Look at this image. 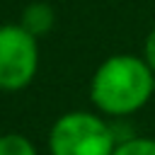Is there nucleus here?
<instances>
[{"instance_id": "3", "label": "nucleus", "mask_w": 155, "mask_h": 155, "mask_svg": "<svg viewBox=\"0 0 155 155\" xmlns=\"http://www.w3.org/2000/svg\"><path fill=\"white\" fill-rule=\"evenodd\" d=\"M39 39L19 22L0 24V92H22L39 73Z\"/></svg>"}, {"instance_id": "1", "label": "nucleus", "mask_w": 155, "mask_h": 155, "mask_svg": "<svg viewBox=\"0 0 155 155\" xmlns=\"http://www.w3.org/2000/svg\"><path fill=\"white\" fill-rule=\"evenodd\" d=\"M155 94V73L136 53L104 58L90 80V102L107 119H126L140 111Z\"/></svg>"}, {"instance_id": "7", "label": "nucleus", "mask_w": 155, "mask_h": 155, "mask_svg": "<svg viewBox=\"0 0 155 155\" xmlns=\"http://www.w3.org/2000/svg\"><path fill=\"white\" fill-rule=\"evenodd\" d=\"M143 61L150 65V70L155 73V27L145 34V41H143Z\"/></svg>"}, {"instance_id": "6", "label": "nucleus", "mask_w": 155, "mask_h": 155, "mask_svg": "<svg viewBox=\"0 0 155 155\" xmlns=\"http://www.w3.org/2000/svg\"><path fill=\"white\" fill-rule=\"evenodd\" d=\"M111 155H155L153 136H126L116 143Z\"/></svg>"}, {"instance_id": "5", "label": "nucleus", "mask_w": 155, "mask_h": 155, "mask_svg": "<svg viewBox=\"0 0 155 155\" xmlns=\"http://www.w3.org/2000/svg\"><path fill=\"white\" fill-rule=\"evenodd\" d=\"M0 155H39L36 145L24 133H0Z\"/></svg>"}, {"instance_id": "4", "label": "nucleus", "mask_w": 155, "mask_h": 155, "mask_svg": "<svg viewBox=\"0 0 155 155\" xmlns=\"http://www.w3.org/2000/svg\"><path fill=\"white\" fill-rule=\"evenodd\" d=\"M19 24L34 34L36 39H41L44 34H48L56 24V12L48 2H29L24 10H22V17H19Z\"/></svg>"}, {"instance_id": "2", "label": "nucleus", "mask_w": 155, "mask_h": 155, "mask_svg": "<svg viewBox=\"0 0 155 155\" xmlns=\"http://www.w3.org/2000/svg\"><path fill=\"white\" fill-rule=\"evenodd\" d=\"M119 143L116 128L99 111L73 109L48 128V155H111Z\"/></svg>"}]
</instances>
